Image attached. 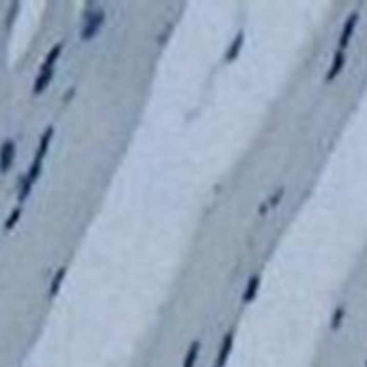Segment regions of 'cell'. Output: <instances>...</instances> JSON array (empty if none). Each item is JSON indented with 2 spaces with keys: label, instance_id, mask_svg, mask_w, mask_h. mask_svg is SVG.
<instances>
[{
  "label": "cell",
  "instance_id": "12",
  "mask_svg": "<svg viewBox=\"0 0 367 367\" xmlns=\"http://www.w3.org/2000/svg\"><path fill=\"white\" fill-rule=\"evenodd\" d=\"M65 267H62L58 272H56V275H54V279H52V284H51V297H54L56 294L59 292V287H62V283H63V277H65Z\"/></svg>",
  "mask_w": 367,
  "mask_h": 367
},
{
  "label": "cell",
  "instance_id": "5",
  "mask_svg": "<svg viewBox=\"0 0 367 367\" xmlns=\"http://www.w3.org/2000/svg\"><path fill=\"white\" fill-rule=\"evenodd\" d=\"M52 76H54V69H49V70H42L40 69V76H38L36 81H34V88H33L34 94H40V92H44L45 87L51 83Z\"/></svg>",
  "mask_w": 367,
  "mask_h": 367
},
{
  "label": "cell",
  "instance_id": "15",
  "mask_svg": "<svg viewBox=\"0 0 367 367\" xmlns=\"http://www.w3.org/2000/svg\"><path fill=\"white\" fill-rule=\"evenodd\" d=\"M342 317H344V308H342V306H338V308L335 310L333 322H331V328H333V330H337V328L340 326V322H342Z\"/></svg>",
  "mask_w": 367,
  "mask_h": 367
},
{
  "label": "cell",
  "instance_id": "9",
  "mask_svg": "<svg viewBox=\"0 0 367 367\" xmlns=\"http://www.w3.org/2000/svg\"><path fill=\"white\" fill-rule=\"evenodd\" d=\"M344 52L342 51H338L337 54H335V59H333V65H331V69L328 70V76H326V79H333V77H337L338 76V72L342 70V67H344Z\"/></svg>",
  "mask_w": 367,
  "mask_h": 367
},
{
  "label": "cell",
  "instance_id": "16",
  "mask_svg": "<svg viewBox=\"0 0 367 367\" xmlns=\"http://www.w3.org/2000/svg\"><path fill=\"white\" fill-rule=\"evenodd\" d=\"M283 195H284V189H279V191L275 193V195L270 198V203H268V206L275 207V206H277V203H279V200H281V196H283Z\"/></svg>",
  "mask_w": 367,
  "mask_h": 367
},
{
  "label": "cell",
  "instance_id": "4",
  "mask_svg": "<svg viewBox=\"0 0 367 367\" xmlns=\"http://www.w3.org/2000/svg\"><path fill=\"white\" fill-rule=\"evenodd\" d=\"M356 22H358V15H351L348 22H345L344 29H342V34H340V40H338V45H340V49H344L345 45H348L349 38L353 36V31H355Z\"/></svg>",
  "mask_w": 367,
  "mask_h": 367
},
{
  "label": "cell",
  "instance_id": "2",
  "mask_svg": "<svg viewBox=\"0 0 367 367\" xmlns=\"http://www.w3.org/2000/svg\"><path fill=\"white\" fill-rule=\"evenodd\" d=\"M13 160H15V142L13 140H6L0 148V171L4 173L11 168Z\"/></svg>",
  "mask_w": 367,
  "mask_h": 367
},
{
  "label": "cell",
  "instance_id": "14",
  "mask_svg": "<svg viewBox=\"0 0 367 367\" xmlns=\"http://www.w3.org/2000/svg\"><path fill=\"white\" fill-rule=\"evenodd\" d=\"M20 214H22V209H20V207H16V209H13V211H11V214H9V218H8V220H6V223H4L6 231H11V229L15 227L16 223H18Z\"/></svg>",
  "mask_w": 367,
  "mask_h": 367
},
{
  "label": "cell",
  "instance_id": "13",
  "mask_svg": "<svg viewBox=\"0 0 367 367\" xmlns=\"http://www.w3.org/2000/svg\"><path fill=\"white\" fill-rule=\"evenodd\" d=\"M40 173H42V160H36V158H34L33 166H31L29 173H27V176H26V182L33 186L34 180H36L38 176H40Z\"/></svg>",
  "mask_w": 367,
  "mask_h": 367
},
{
  "label": "cell",
  "instance_id": "1",
  "mask_svg": "<svg viewBox=\"0 0 367 367\" xmlns=\"http://www.w3.org/2000/svg\"><path fill=\"white\" fill-rule=\"evenodd\" d=\"M103 24H105L103 9H96V11H92L90 15L85 16L83 29H81V38H83V40H90V38H94L97 34V31L101 29Z\"/></svg>",
  "mask_w": 367,
  "mask_h": 367
},
{
  "label": "cell",
  "instance_id": "11",
  "mask_svg": "<svg viewBox=\"0 0 367 367\" xmlns=\"http://www.w3.org/2000/svg\"><path fill=\"white\" fill-rule=\"evenodd\" d=\"M198 351H200V344L198 342H193L191 348H189L188 355L184 358V365L182 367H195L196 360H198Z\"/></svg>",
  "mask_w": 367,
  "mask_h": 367
},
{
  "label": "cell",
  "instance_id": "7",
  "mask_svg": "<svg viewBox=\"0 0 367 367\" xmlns=\"http://www.w3.org/2000/svg\"><path fill=\"white\" fill-rule=\"evenodd\" d=\"M243 40H245V34H243V33L236 34V38L232 40V44H231V49H229L227 54H225V59H227V62H234V59L238 58L239 51H241Z\"/></svg>",
  "mask_w": 367,
  "mask_h": 367
},
{
  "label": "cell",
  "instance_id": "6",
  "mask_svg": "<svg viewBox=\"0 0 367 367\" xmlns=\"http://www.w3.org/2000/svg\"><path fill=\"white\" fill-rule=\"evenodd\" d=\"M259 275H252L249 279V283H247V288H245V294H243V301L245 302H250L256 299L257 295V288H259Z\"/></svg>",
  "mask_w": 367,
  "mask_h": 367
},
{
  "label": "cell",
  "instance_id": "10",
  "mask_svg": "<svg viewBox=\"0 0 367 367\" xmlns=\"http://www.w3.org/2000/svg\"><path fill=\"white\" fill-rule=\"evenodd\" d=\"M62 49H63L62 44H56L54 47H52L51 51H49L47 58H45V63L42 65V70L54 69V63H56V59H58V56H59V52H62Z\"/></svg>",
  "mask_w": 367,
  "mask_h": 367
},
{
  "label": "cell",
  "instance_id": "3",
  "mask_svg": "<svg viewBox=\"0 0 367 367\" xmlns=\"http://www.w3.org/2000/svg\"><path fill=\"white\" fill-rule=\"evenodd\" d=\"M232 342H234V333L229 331V333L223 337V342H221V348H220L218 360H216V367H223L225 363H227V358H229V355H231V349H232Z\"/></svg>",
  "mask_w": 367,
  "mask_h": 367
},
{
  "label": "cell",
  "instance_id": "8",
  "mask_svg": "<svg viewBox=\"0 0 367 367\" xmlns=\"http://www.w3.org/2000/svg\"><path fill=\"white\" fill-rule=\"evenodd\" d=\"M52 133H54V130L49 126L47 130H45V133L42 135V139H40V146H38V151H36V160H42V158L45 157V153H47V150H49V144H51V139H52Z\"/></svg>",
  "mask_w": 367,
  "mask_h": 367
}]
</instances>
